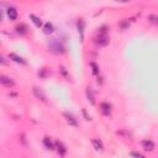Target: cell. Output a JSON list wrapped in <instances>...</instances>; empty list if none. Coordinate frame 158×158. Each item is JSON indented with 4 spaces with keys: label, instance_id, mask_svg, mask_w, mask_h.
I'll return each instance as SVG.
<instances>
[{
    "label": "cell",
    "instance_id": "cell-1",
    "mask_svg": "<svg viewBox=\"0 0 158 158\" xmlns=\"http://www.w3.org/2000/svg\"><path fill=\"white\" fill-rule=\"evenodd\" d=\"M48 48L51 52L56 53V54H59V53H63L64 52V46L62 44V42L57 38H52L48 41Z\"/></svg>",
    "mask_w": 158,
    "mask_h": 158
},
{
    "label": "cell",
    "instance_id": "cell-2",
    "mask_svg": "<svg viewBox=\"0 0 158 158\" xmlns=\"http://www.w3.org/2000/svg\"><path fill=\"white\" fill-rule=\"evenodd\" d=\"M0 84L5 88H14L15 87V82L14 79H11L8 75H0Z\"/></svg>",
    "mask_w": 158,
    "mask_h": 158
},
{
    "label": "cell",
    "instance_id": "cell-3",
    "mask_svg": "<svg viewBox=\"0 0 158 158\" xmlns=\"http://www.w3.org/2000/svg\"><path fill=\"white\" fill-rule=\"evenodd\" d=\"M94 42H95L98 46H100V47H104V46H107V44H109L110 40H109V37H107L106 35H98V36L95 37V40H94Z\"/></svg>",
    "mask_w": 158,
    "mask_h": 158
},
{
    "label": "cell",
    "instance_id": "cell-4",
    "mask_svg": "<svg viewBox=\"0 0 158 158\" xmlns=\"http://www.w3.org/2000/svg\"><path fill=\"white\" fill-rule=\"evenodd\" d=\"M54 148L57 150V152H58V154H59L61 157L66 156V153H67V147L64 146V143H63L62 141H56V142H54Z\"/></svg>",
    "mask_w": 158,
    "mask_h": 158
},
{
    "label": "cell",
    "instance_id": "cell-5",
    "mask_svg": "<svg viewBox=\"0 0 158 158\" xmlns=\"http://www.w3.org/2000/svg\"><path fill=\"white\" fill-rule=\"evenodd\" d=\"M100 111H101V114L103 115H105V116H109L110 114H111V104H109L107 101H103V103H100Z\"/></svg>",
    "mask_w": 158,
    "mask_h": 158
},
{
    "label": "cell",
    "instance_id": "cell-6",
    "mask_svg": "<svg viewBox=\"0 0 158 158\" xmlns=\"http://www.w3.org/2000/svg\"><path fill=\"white\" fill-rule=\"evenodd\" d=\"M34 94H35V97L37 98V99H40L41 101H43V103H47V97H46V94H44V91L41 89V88H38V87H34Z\"/></svg>",
    "mask_w": 158,
    "mask_h": 158
},
{
    "label": "cell",
    "instance_id": "cell-7",
    "mask_svg": "<svg viewBox=\"0 0 158 158\" xmlns=\"http://www.w3.org/2000/svg\"><path fill=\"white\" fill-rule=\"evenodd\" d=\"M63 116L66 117V120H67V122L71 125V126H73V127H78V121H77V119L71 114V113H68V111H66V113H63Z\"/></svg>",
    "mask_w": 158,
    "mask_h": 158
},
{
    "label": "cell",
    "instance_id": "cell-8",
    "mask_svg": "<svg viewBox=\"0 0 158 158\" xmlns=\"http://www.w3.org/2000/svg\"><path fill=\"white\" fill-rule=\"evenodd\" d=\"M142 147L145 148V151L152 152L156 146H154V142L152 140H143V141H142Z\"/></svg>",
    "mask_w": 158,
    "mask_h": 158
},
{
    "label": "cell",
    "instance_id": "cell-9",
    "mask_svg": "<svg viewBox=\"0 0 158 158\" xmlns=\"http://www.w3.org/2000/svg\"><path fill=\"white\" fill-rule=\"evenodd\" d=\"M15 31L19 34V35H26L28 32V27L26 24H19L16 25V27H15Z\"/></svg>",
    "mask_w": 158,
    "mask_h": 158
},
{
    "label": "cell",
    "instance_id": "cell-10",
    "mask_svg": "<svg viewBox=\"0 0 158 158\" xmlns=\"http://www.w3.org/2000/svg\"><path fill=\"white\" fill-rule=\"evenodd\" d=\"M9 58L12 59L14 62H16V63H20V64H27V62H26L21 56H19V54H16V53H10V54H9Z\"/></svg>",
    "mask_w": 158,
    "mask_h": 158
},
{
    "label": "cell",
    "instance_id": "cell-11",
    "mask_svg": "<svg viewBox=\"0 0 158 158\" xmlns=\"http://www.w3.org/2000/svg\"><path fill=\"white\" fill-rule=\"evenodd\" d=\"M77 28H78V32H79V35H81V38H82V41L84 40V28H85V22L83 21V20H79L78 22H77Z\"/></svg>",
    "mask_w": 158,
    "mask_h": 158
},
{
    "label": "cell",
    "instance_id": "cell-12",
    "mask_svg": "<svg viewBox=\"0 0 158 158\" xmlns=\"http://www.w3.org/2000/svg\"><path fill=\"white\" fill-rule=\"evenodd\" d=\"M8 16H9V19H10L11 21H15V20L18 19V16H19L18 10L15 9V8H9V9H8Z\"/></svg>",
    "mask_w": 158,
    "mask_h": 158
},
{
    "label": "cell",
    "instance_id": "cell-13",
    "mask_svg": "<svg viewBox=\"0 0 158 158\" xmlns=\"http://www.w3.org/2000/svg\"><path fill=\"white\" fill-rule=\"evenodd\" d=\"M43 146L47 148V150H50V151H53L54 150V143L52 142V140L50 137H44L43 138Z\"/></svg>",
    "mask_w": 158,
    "mask_h": 158
},
{
    "label": "cell",
    "instance_id": "cell-14",
    "mask_svg": "<svg viewBox=\"0 0 158 158\" xmlns=\"http://www.w3.org/2000/svg\"><path fill=\"white\" fill-rule=\"evenodd\" d=\"M91 145H93V147L95 148L97 151H103V150H104V145H103V142H101L100 140H98V138H94V140H91Z\"/></svg>",
    "mask_w": 158,
    "mask_h": 158
},
{
    "label": "cell",
    "instance_id": "cell-15",
    "mask_svg": "<svg viewBox=\"0 0 158 158\" xmlns=\"http://www.w3.org/2000/svg\"><path fill=\"white\" fill-rule=\"evenodd\" d=\"M53 30H54V27H53V25H52L51 22H46V24L43 25V32H44L46 35L52 34Z\"/></svg>",
    "mask_w": 158,
    "mask_h": 158
},
{
    "label": "cell",
    "instance_id": "cell-16",
    "mask_svg": "<svg viewBox=\"0 0 158 158\" xmlns=\"http://www.w3.org/2000/svg\"><path fill=\"white\" fill-rule=\"evenodd\" d=\"M30 19L32 20V22L35 24L36 27H41V26H42V20H41L38 16H36L35 14H31V15H30Z\"/></svg>",
    "mask_w": 158,
    "mask_h": 158
},
{
    "label": "cell",
    "instance_id": "cell-17",
    "mask_svg": "<svg viewBox=\"0 0 158 158\" xmlns=\"http://www.w3.org/2000/svg\"><path fill=\"white\" fill-rule=\"evenodd\" d=\"M87 98H88V100L90 101L91 105H95V97H94V93L90 88L87 89Z\"/></svg>",
    "mask_w": 158,
    "mask_h": 158
},
{
    "label": "cell",
    "instance_id": "cell-18",
    "mask_svg": "<svg viewBox=\"0 0 158 158\" xmlns=\"http://www.w3.org/2000/svg\"><path fill=\"white\" fill-rule=\"evenodd\" d=\"M90 67H91V72H93L94 75H98V74H99V67H98L97 63L91 62V63H90Z\"/></svg>",
    "mask_w": 158,
    "mask_h": 158
},
{
    "label": "cell",
    "instance_id": "cell-19",
    "mask_svg": "<svg viewBox=\"0 0 158 158\" xmlns=\"http://www.w3.org/2000/svg\"><path fill=\"white\" fill-rule=\"evenodd\" d=\"M59 71H61L62 75L66 79H69V74H68V72H67V69H66V67H64V66H61V67H59Z\"/></svg>",
    "mask_w": 158,
    "mask_h": 158
},
{
    "label": "cell",
    "instance_id": "cell-20",
    "mask_svg": "<svg viewBox=\"0 0 158 158\" xmlns=\"http://www.w3.org/2000/svg\"><path fill=\"white\" fill-rule=\"evenodd\" d=\"M107 30H109L107 26H101V27L99 28V31H98V34H99V35H106Z\"/></svg>",
    "mask_w": 158,
    "mask_h": 158
},
{
    "label": "cell",
    "instance_id": "cell-21",
    "mask_svg": "<svg viewBox=\"0 0 158 158\" xmlns=\"http://www.w3.org/2000/svg\"><path fill=\"white\" fill-rule=\"evenodd\" d=\"M130 154H131V157H133V158H146L143 154H141V153H138V152H131Z\"/></svg>",
    "mask_w": 158,
    "mask_h": 158
},
{
    "label": "cell",
    "instance_id": "cell-22",
    "mask_svg": "<svg viewBox=\"0 0 158 158\" xmlns=\"http://www.w3.org/2000/svg\"><path fill=\"white\" fill-rule=\"evenodd\" d=\"M129 26H130L129 21H123V22H121V24H120V27H121L122 30H126V28H127Z\"/></svg>",
    "mask_w": 158,
    "mask_h": 158
},
{
    "label": "cell",
    "instance_id": "cell-23",
    "mask_svg": "<svg viewBox=\"0 0 158 158\" xmlns=\"http://www.w3.org/2000/svg\"><path fill=\"white\" fill-rule=\"evenodd\" d=\"M148 20L151 22H153V24H157V16L156 15H151V16H148Z\"/></svg>",
    "mask_w": 158,
    "mask_h": 158
},
{
    "label": "cell",
    "instance_id": "cell-24",
    "mask_svg": "<svg viewBox=\"0 0 158 158\" xmlns=\"http://www.w3.org/2000/svg\"><path fill=\"white\" fill-rule=\"evenodd\" d=\"M5 64H8V61L4 57L0 56V66H5Z\"/></svg>",
    "mask_w": 158,
    "mask_h": 158
},
{
    "label": "cell",
    "instance_id": "cell-25",
    "mask_svg": "<svg viewBox=\"0 0 158 158\" xmlns=\"http://www.w3.org/2000/svg\"><path fill=\"white\" fill-rule=\"evenodd\" d=\"M83 115H84L85 120H90V116H88V114H87V111H85V109H83Z\"/></svg>",
    "mask_w": 158,
    "mask_h": 158
},
{
    "label": "cell",
    "instance_id": "cell-26",
    "mask_svg": "<svg viewBox=\"0 0 158 158\" xmlns=\"http://www.w3.org/2000/svg\"><path fill=\"white\" fill-rule=\"evenodd\" d=\"M2 20H3V14H2V11H0V22H2Z\"/></svg>",
    "mask_w": 158,
    "mask_h": 158
}]
</instances>
